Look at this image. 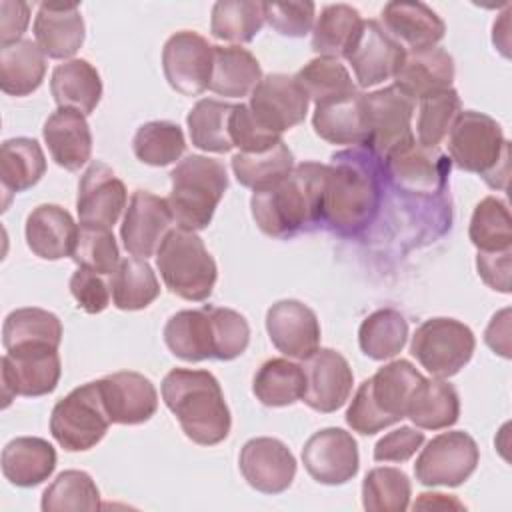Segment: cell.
<instances>
[{"label":"cell","instance_id":"cell-1","mask_svg":"<svg viewBox=\"0 0 512 512\" xmlns=\"http://www.w3.org/2000/svg\"><path fill=\"white\" fill-rule=\"evenodd\" d=\"M384 164L366 146L332 154L326 164L322 226L338 236H356L378 214Z\"/></svg>","mask_w":512,"mask_h":512},{"label":"cell","instance_id":"cell-2","mask_svg":"<svg viewBox=\"0 0 512 512\" xmlns=\"http://www.w3.org/2000/svg\"><path fill=\"white\" fill-rule=\"evenodd\" d=\"M326 164L300 162L278 184L256 190L250 210L256 226L272 238H290L322 224Z\"/></svg>","mask_w":512,"mask_h":512},{"label":"cell","instance_id":"cell-3","mask_svg":"<svg viewBox=\"0 0 512 512\" xmlns=\"http://www.w3.org/2000/svg\"><path fill=\"white\" fill-rule=\"evenodd\" d=\"M162 400L186 438L200 446L226 440L232 418L220 382L208 370L174 368L162 380Z\"/></svg>","mask_w":512,"mask_h":512},{"label":"cell","instance_id":"cell-4","mask_svg":"<svg viewBox=\"0 0 512 512\" xmlns=\"http://www.w3.org/2000/svg\"><path fill=\"white\" fill-rule=\"evenodd\" d=\"M422 378L408 360L384 364L358 386L346 410V424L358 434L372 436L400 422L406 418L408 400Z\"/></svg>","mask_w":512,"mask_h":512},{"label":"cell","instance_id":"cell-5","mask_svg":"<svg viewBox=\"0 0 512 512\" xmlns=\"http://www.w3.org/2000/svg\"><path fill=\"white\" fill-rule=\"evenodd\" d=\"M448 154L460 170L480 174L492 188H506L510 142L492 116L462 110L448 132Z\"/></svg>","mask_w":512,"mask_h":512},{"label":"cell","instance_id":"cell-6","mask_svg":"<svg viewBox=\"0 0 512 512\" xmlns=\"http://www.w3.org/2000/svg\"><path fill=\"white\" fill-rule=\"evenodd\" d=\"M172 190L166 198L178 228L204 230L212 222L224 192L228 190L226 166L220 160L190 154L170 172Z\"/></svg>","mask_w":512,"mask_h":512},{"label":"cell","instance_id":"cell-7","mask_svg":"<svg viewBox=\"0 0 512 512\" xmlns=\"http://www.w3.org/2000/svg\"><path fill=\"white\" fill-rule=\"evenodd\" d=\"M156 268L166 288L190 302L208 300L218 268L204 240L186 228H172L156 250Z\"/></svg>","mask_w":512,"mask_h":512},{"label":"cell","instance_id":"cell-8","mask_svg":"<svg viewBox=\"0 0 512 512\" xmlns=\"http://www.w3.org/2000/svg\"><path fill=\"white\" fill-rule=\"evenodd\" d=\"M110 424L98 382L74 388L54 404L50 414V434L68 452L94 448L106 436Z\"/></svg>","mask_w":512,"mask_h":512},{"label":"cell","instance_id":"cell-9","mask_svg":"<svg viewBox=\"0 0 512 512\" xmlns=\"http://www.w3.org/2000/svg\"><path fill=\"white\" fill-rule=\"evenodd\" d=\"M476 348L474 332L456 318L424 320L410 342V354L434 378L458 374L472 358Z\"/></svg>","mask_w":512,"mask_h":512},{"label":"cell","instance_id":"cell-10","mask_svg":"<svg viewBox=\"0 0 512 512\" xmlns=\"http://www.w3.org/2000/svg\"><path fill=\"white\" fill-rule=\"evenodd\" d=\"M480 460L476 440L464 430L434 436L418 454L414 476L422 486H460L466 482Z\"/></svg>","mask_w":512,"mask_h":512},{"label":"cell","instance_id":"cell-11","mask_svg":"<svg viewBox=\"0 0 512 512\" xmlns=\"http://www.w3.org/2000/svg\"><path fill=\"white\" fill-rule=\"evenodd\" d=\"M366 120H368V142L366 148L384 162L394 150L414 142L412 116L414 100L408 98L394 84L364 94Z\"/></svg>","mask_w":512,"mask_h":512},{"label":"cell","instance_id":"cell-12","mask_svg":"<svg viewBox=\"0 0 512 512\" xmlns=\"http://www.w3.org/2000/svg\"><path fill=\"white\" fill-rule=\"evenodd\" d=\"M62 374L58 348L26 346L6 350L0 360L4 406L16 396L36 398L56 390Z\"/></svg>","mask_w":512,"mask_h":512},{"label":"cell","instance_id":"cell-13","mask_svg":"<svg viewBox=\"0 0 512 512\" xmlns=\"http://www.w3.org/2000/svg\"><path fill=\"white\" fill-rule=\"evenodd\" d=\"M214 46L192 30L172 34L162 48V70L168 84L184 94L198 96L210 86Z\"/></svg>","mask_w":512,"mask_h":512},{"label":"cell","instance_id":"cell-14","mask_svg":"<svg viewBox=\"0 0 512 512\" xmlns=\"http://www.w3.org/2000/svg\"><path fill=\"white\" fill-rule=\"evenodd\" d=\"M308 102L296 76L276 72L262 76L250 94L248 108L266 130L282 136V132L304 122Z\"/></svg>","mask_w":512,"mask_h":512},{"label":"cell","instance_id":"cell-15","mask_svg":"<svg viewBox=\"0 0 512 512\" xmlns=\"http://www.w3.org/2000/svg\"><path fill=\"white\" fill-rule=\"evenodd\" d=\"M384 172L392 184L416 196H432L446 188L450 174V158L436 148L418 144L416 140L394 150L384 162Z\"/></svg>","mask_w":512,"mask_h":512},{"label":"cell","instance_id":"cell-16","mask_svg":"<svg viewBox=\"0 0 512 512\" xmlns=\"http://www.w3.org/2000/svg\"><path fill=\"white\" fill-rule=\"evenodd\" d=\"M406 56V48L398 44L378 20H362L346 60L354 70L360 88L376 86L394 78Z\"/></svg>","mask_w":512,"mask_h":512},{"label":"cell","instance_id":"cell-17","mask_svg":"<svg viewBox=\"0 0 512 512\" xmlns=\"http://www.w3.org/2000/svg\"><path fill=\"white\" fill-rule=\"evenodd\" d=\"M302 462L312 480L326 486L344 484L358 474V444L342 428H322L306 440Z\"/></svg>","mask_w":512,"mask_h":512},{"label":"cell","instance_id":"cell-18","mask_svg":"<svg viewBox=\"0 0 512 512\" xmlns=\"http://www.w3.org/2000/svg\"><path fill=\"white\" fill-rule=\"evenodd\" d=\"M306 388L302 402L316 412L330 414L342 408L352 392L354 374L348 360L332 350L318 348L302 362Z\"/></svg>","mask_w":512,"mask_h":512},{"label":"cell","instance_id":"cell-19","mask_svg":"<svg viewBox=\"0 0 512 512\" xmlns=\"http://www.w3.org/2000/svg\"><path fill=\"white\" fill-rule=\"evenodd\" d=\"M172 210L166 198L148 190H136L128 202L120 238L124 248L136 258H150L166 234L172 230Z\"/></svg>","mask_w":512,"mask_h":512},{"label":"cell","instance_id":"cell-20","mask_svg":"<svg viewBox=\"0 0 512 512\" xmlns=\"http://www.w3.org/2000/svg\"><path fill=\"white\" fill-rule=\"evenodd\" d=\"M244 480L262 494H280L290 488L296 476V458L290 448L270 436L248 440L238 458Z\"/></svg>","mask_w":512,"mask_h":512},{"label":"cell","instance_id":"cell-21","mask_svg":"<svg viewBox=\"0 0 512 512\" xmlns=\"http://www.w3.org/2000/svg\"><path fill=\"white\" fill-rule=\"evenodd\" d=\"M98 382L104 410L112 424H142L158 410V392L154 384L140 372L120 370Z\"/></svg>","mask_w":512,"mask_h":512},{"label":"cell","instance_id":"cell-22","mask_svg":"<svg viewBox=\"0 0 512 512\" xmlns=\"http://www.w3.org/2000/svg\"><path fill=\"white\" fill-rule=\"evenodd\" d=\"M266 330L272 346L288 358L304 360L320 348L316 312L300 300H278L266 312Z\"/></svg>","mask_w":512,"mask_h":512},{"label":"cell","instance_id":"cell-23","mask_svg":"<svg viewBox=\"0 0 512 512\" xmlns=\"http://www.w3.org/2000/svg\"><path fill=\"white\" fill-rule=\"evenodd\" d=\"M128 192L124 182L104 162H92L78 184L76 210L80 224L112 228L126 208Z\"/></svg>","mask_w":512,"mask_h":512},{"label":"cell","instance_id":"cell-24","mask_svg":"<svg viewBox=\"0 0 512 512\" xmlns=\"http://www.w3.org/2000/svg\"><path fill=\"white\" fill-rule=\"evenodd\" d=\"M384 30L408 52L434 48L446 34L444 20L424 2L392 0L382 8Z\"/></svg>","mask_w":512,"mask_h":512},{"label":"cell","instance_id":"cell-25","mask_svg":"<svg viewBox=\"0 0 512 512\" xmlns=\"http://www.w3.org/2000/svg\"><path fill=\"white\" fill-rule=\"evenodd\" d=\"M84 18L76 4L42 2L34 16V42L54 60H66L84 44Z\"/></svg>","mask_w":512,"mask_h":512},{"label":"cell","instance_id":"cell-26","mask_svg":"<svg viewBox=\"0 0 512 512\" xmlns=\"http://www.w3.org/2000/svg\"><path fill=\"white\" fill-rule=\"evenodd\" d=\"M78 224L58 204H40L26 218V244L42 260L72 256L78 240Z\"/></svg>","mask_w":512,"mask_h":512},{"label":"cell","instance_id":"cell-27","mask_svg":"<svg viewBox=\"0 0 512 512\" xmlns=\"http://www.w3.org/2000/svg\"><path fill=\"white\" fill-rule=\"evenodd\" d=\"M42 136L52 160L60 168L74 172L90 160L92 132L84 114L68 108H58L46 118Z\"/></svg>","mask_w":512,"mask_h":512},{"label":"cell","instance_id":"cell-28","mask_svg":"<svg viewBox=\"0 0 512 512\" xmlns=\"http://www.w3.org/2000/svg\"><path fill=\"white\" fill-rule=\"evenodd\" d=\"M454 58L440 46L406 52L400 70L394 76V86L408 98L422 100L428 94L452 88Z\"/></svg>","mask_w":512,"mask_h":512},{"label":"cell","instance_id":"cell-29","mask_svg":"<svg viewBox=\"0 0 512 512\" xmlns=\"http://www.w3.org/2000/svg\"><path fill=\"white\" fill-rule=\"evenodd\" d=\"M314 132L340 146H366L368 142V120L364 92H356L346 98H338L326 104H316L312 114Z\"/></svg>","mask_w":512,"mask_h":512},{"label":"cell","instance_id":"cell-30","mask_svg":"<svg viewBox=\"0 0 512 512\" xmlns=\"http://www.w3.org/2000/svg\"><path fill=\"white\" fill-rule=\"evenodd\" d=\"M4 478L20 488H32L48 480L56 468L54 446L38 436L10 440L0 456Z\"/></svg>","mask_w":512,"mask_h":512},{"label":"cell","instance_id":"cell-31","mask_svg":"<svg viewBox=\"0 0 512 512\" xmlns=\"http://www.w3.org/2000/svg\"><path fill=\"white\" fill-rule=\"evenodd\" d=\"M50 92L58 108L92 114L102 98V80L98 70L84 58H72L52 70Z\"/></svg>","mask_w":512,"mask_h":512},{"label":"cell","instance_id":"cell-32","mask_svg":"<svg viewBox=\"0 0 512 512\" xmlns=\"http://www.w3.org/2000/svg\"><path fill=\"white\" fill-rule=\"evenodd\" d=\"M164 342L184 362L214 358V330L208 306L172 314L164 326Z\"/></svg>","mask_w":512,"mask_h":512},{"label":"cell","instance_id":"cell-33","mask_svg":"<svg viewBox=\"0 0 512 512\" xmlns=\"http://www.w3.org/2000/svg\"><path fill=\"white\" fill-rule=\"evenodd\" d=\"M460 398L452 384L444 378H422L414 388L406 418L422 430H444L458 422Z\"/></svg>","mask_w":512,"mask_h":512},{"label":"cell","instance_id":"cell-34","mask_svg":"<svg viewBox=\"0 0 512 512\" xmlns=\"http://www.w3.org/2000/svg\"><path fill=\"white\" fill-rule=\"evenodd\" d=\"M262 80L260 62L240 46H214L210 90L224 98H244Z\"/></svg>","mask_w":512,"mask_h":512},{"label":"cell","instance_id":"cell-35","mask_svg":"<svg viewBox=\"0 0 512 512\" xmlns=\"http://www.w3.org/2000/svg\"><path fill=\"white\" fill-rule=\"evenodd\" d=\"M46 76V54L28 38L0 48V88L8 96L36 92Z\"/></svg>","mask_w":512,"mask_h":512},{"label":"cell","instance_id":"cell-36","mask_svg":"<svg viewBox=\"0 0 512 512\" xmlns=\"http://www.w3.org/2000/svg\"><path fill=\"white\" fill-rule=\"evenodd\" d=\"M46 172V156L34 138H8L0 146V182L4 194H18L34 184Z\"/></svg>","mask_w":512,"mask_h":512},{"label":"cell","instance_id":"cell-37","mask_svg":"<svg viewBox=\"0 0 512 512\" xmlns=\"http://www.w3.org/2000/svg\"><path fill=\"white\" fill-rule=\"evenodd\" d=\"M360 12L350 4H326L312 26V50L324 58H346L360 32Z\"/></svg>","mask_w":512,"mask_h":512},{"label":"cell","instance_id":"cell-38","mask_svg":"<svg viewBox=\"0 0 512 512\" xmlns=\"http://www.w3.org/2000/svg\"><path fill=\"white\" fill-rule=\"evenodd\" d=\"M62 342V322L44 308H16L4 318L2 344L6 350L26 346H52Z\"/></svg>","mask_w":512,"mask_h":512},{"label":"cell","instance_id":"cell-39","mask_svg":"<svg viewBox=\"0 0 512 512\" xmlns=\"http://www.w3.org/2000/svg\"><path fill=\"white\" fill-rule=\"evenodd\" d=\"M110 294L118 310H142L158 298L160 284L144 258L130 256L122 258L110 274Z\"/></svg>","mask_w":512,"mask_h":512},{"label":"cell","instance_id":"cell-40","mask_svg":"<svg viewBox=\"0 0 512 512\" xmlns=\"http://www.w3.org/2000/svg\"><path fill=\"white\" fill-rule=\"evenodd\" d=\"M306 388L304 370L300 364L286 358L266 360L254 374L252 392L264 404L272 408L290 406L302 400Z\"/></svg>","mask_w":512,"mask_h":512},{"label":"cell","instance_id":"cell-41","mask_svg":"<svg viewBox=\"0 0 512 512\" xmlns=\"http://www.w3.org/2000/svg\"><path fill=\"white\" fill-rule=\"evenodd\" d=\"M232 108L234 104L214 98L198 100L186 116V126L192 144L204 152H230L234 148L230 140Z\"/></svg>","mask_w":512,"mask_h":512},{"label":"cell","instance_id":"cell-42","mask_svg":"<svg viewBox=\"0 0 512 512\" xmlns=\"http://www.w3.org/2000/svg\"><path fill=\"white\" fill-rule=\"evenodd\" d=\"M292 168L294 154L284 140L266 152H238L232 156V172L236 180L254 192L282 182Z\"/></svg>","mask_w":512,"mask_h":512},{"label":"cell","instance_id":"cell-43","mask_svg":"<svg viewBox=\"0 0 512 512\" xmlns=\"http://www.w3.org/2000/svg\"><path fill=\"white\" fill-rule=\"evenodd\" d=\"M408 340V320L394 308L368 314L358 328L360 350L372 360H388L402 352Z\"/></svg>","mask_w":512,"mask_h":512},{"label":"cell","instance_id":"cell-44","mask_svg":"<svg viewBox=\"0 0 512 512\" xmlns=\"http://www.w3.org/2000/svg\"><path fill=\"white\" fill-rule=\"evenodd\" d=\"M264 2L256 0H218L212 6L210 32L216 40L248 44L262 30Z\"/></svg>","mask_w":512,"mask_h":512},{"label":"cell","instance_id":"cell-45","mask_svg":"<svg viewBox=\"0 0 512 512\" xmlns=\"http://www.w3.org/2000/svg\"><path fill=\"white\" fill-rule=\"evenodd\" d=\"M296 80L304 88L308 100L314 102V106L358 92V86L354 84L348 68L336 58L318 56L310 60L296 72Z\"/></svg>","mask_w":512,"mask_h":512},{"label":"cell","instance_id":"cell-46","mask_svg":"<svg viewBox=\"0 0 512 512\" xmlns=\"http://www.w3.org/2000/svg\"><path fill=\"white\" fill-rule=\"evenodd\" d=\"M134 156L148 166H168L186 150L182 128L170 120H152L142 124L132 140Z\"/></svg>","mask_w":512,"mask_h":512},{"label":"cell","instance_id":"cell-47","mask_svg":"<svg viewBox=\"0 0 512 512\" xmlns=\"http://www.w3.org/2000/svg\"><path fill=\"white\" fill-rule=\"evenodd\" d=\"M468 236L480 252L512 250V220L506 202L496 196L482 198L472 212Z\"/></svg>","mask_w":512,"mask_h":512},{"label":"cell","instance_id":"cell-48","mask_svg":"<svg viewBox=\"0 0 512 512\" xmlns=\"http://www.w3.org/2000/svg\"><path fill=\"white\" fill-rule=\"evenodd\" d=\"M412 484L404 470L372 468L362 482V504L370 512H404L410 506Z\"/></svg>","mask_w":512,"mask_h":512},{"label":"cell","instance_id":"cell-49","mask_svg":"<svg viewBox=\"0 0 512 512\" xmlns=\"http://www.w3.org/2000/svg\"><path fill=\"white\" fill-rule=\"evenodd\" d=\"M40 508L44 512L96 510L100 508V490L84 470H64L44 490Z\"/></svg>","mask_w":512,"mask_h":512},{"label":"cell","instance_id":"cell-50","mask_svg":"<svg viewBox=\"0 0 512 512\" xmlns=\"http://www.w3.org/2000/svg\"><path fill=\"white\" fill-rule=\"evenodd\" d=\"M416 118V142L428 148H436L450 132L456 116L462 112L460 96L454 88H446L418 100Z\"/></svg>","mask_w":512,"mask_h":512},{"label":"cell","instance_id":"cell-51","mask_svg":"<svg viewBox=\"0 0 512 512\" xmlns=\"http://www.w3.org/2000/svg\"><path fill=\"white\" fill-rule=\"evenodd\" d=\"M70 258L80 268H88L100 276L112 274L120 262V252L112 230L100 224H80L78 240Z\"/></svg>","mask_w":512,"mask_h":512},{"label":"cell","instance_id":"cell-52","mask_svg":"<svg viewBox=\"0 0 512 512\" xmlns=\"http://www.w3.org/2000/svg\"><path fill=\"white\" fill-rule=\"evenodd\" d=\"M208 306L214 330V358L216 360H234L242 356L250 342V326L248 320L230 308Z\"/></svg>","mask_w":512,"mask_h":512},{"label":"cell","instance_id":"cell-53","mask_svg":"<svg viewBox=\"0 0 512 512\" xmlns=\"http://www.w3.org/2000/svg\"><path fill=\"white\" fill-rule=\"evenodd\" d=\"M316 4L310 0L296 2H264V18L278 34L302 38L314 26Z\"/></svg>","mask_w":512,"mask_h":512},{"label":"cell","instance_id":"cell-54","mask_svg":"<svg viewBox=\"0 0 512 512\" xmlns=\"http://www.w3.org/2000/svg\"><path fill=\"white\" fill-rule=\"evenodd\" d=\"M230 140L240 152H266L276 146L282 136L266 130L250 112L248 104H234L230 114Z\"/></svg>","mask_w":512,"mask_h":512},{"label":"cell","instance_id":"cell-55","mask_svg":"<svg viewBox=\"0 0 512 512\" xmlns=\"http://www.w3.org/2000/svg\"><path fill=\"white\" fill-rule=\"evenodd\" d=\"M70 292L78 302V308L88 314H98L110 304L108 284L102 280L100 274L88 268L78 266V270L70 276Z\"/></svg>","mask_w":512,"mask_h":512},{"label":"cell","instance_id":"cell-56","mask_svg":"<svg viewBox=\"0 0 512 512\" xmlns=\"http://www.w3.org/2000/svg\"><path fill=\"white\" fill-rule=\"evenodd\" d=\"M424 444V432L412 426H400L384 434L374 446L376 462H406Z\"/></svg>","mask_w":512,"mask_h":512},{"label":"cell","instance_id":"cell-57","mask_svg":"<svg viewBox=\"0 0 512 512\" xmlns=\"http://www.w3.org/2000/svg\"><path fill=\"white\" fill-rule=\"evenodd\" d=\"M510 256L512 250L500 252H480L476 256V268L480 278L498 292H510Z\"/></svg>","mask_w":512,"mask_h":512},{"label":"cell","instance_id":"cell-58","mask_svg":"<svg viewBox=\"0 0 512 512\" xmlns=\"http://www.w3.org/2000/svg\"><path fill=\"white\" fill-rule=\"evenodd\" d=\"M30 22V6L20 0L0 2V44L8 46L22 40Z\"/></svg>","mask_w":512,"mask_h":512},{"label":"cell","instance_id":"cell-59","mask_svg":"<svg viewBox=\"0 0 512 512\" xmlns=\"http://www.w3.org/2000/svg\"><path fill=\"white\" fill-rule=\"evenodd\" d=\"M508 318H510V310L504 308L502 312L492 316V320H490V324H488V328L484 332L486 344L494 352L502 354L504 358H510V338H508L510 324H508Z\"/></svg>","mask_w":512,"mask_h":512},{"label":"cell","instance_id":"cell-60","mask_svg":"<svg viewBox=\"0 0 512 512\" xmlns=\"http://www.w3.org/2000/svg\"><path fill=\"white\" fill-rule=\"evenodd\" d=\"M416 508H424V510H450V508L462 510L464 504L454 496H446V494H440V492H424L414 502V510Z\"/></svg>","mask_w":512,"mask_h":512}]
</instances>
